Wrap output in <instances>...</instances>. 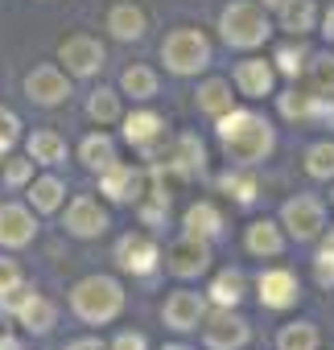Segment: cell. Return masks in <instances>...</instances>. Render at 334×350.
Listing matches in <instances>:
<instances>
[{"instance_id":"6da1fadb","label":"cell","mask_w":334,"mask_h":350,"mask_svg":"<svg viewBox=\"0 0 334 350\" xmlns=\"http://www.w3.org/2000/svg\"><path fill=\"white\" fill-rule=\"evenodd\" d=\"M215 140H219L227 165H240V169H256L277 152L272 120L252 111V107H231L227 116H219L215 120Z\"/></svg>"},{"instance_id":"7a4b0ae2","label":"cell","mask_w":334,"mask_h":350,"mask_svg":"<svg viewBox=\"0 0 334 350\" xmlns=\"http://www.w3.org/2000/svg\"><path fill=\"white\" fill-rule=\"evenodd\" d=\"M124 284L116 276H83L75 288H70V313L83 321V325H112L120 313H124Z\"/></svg>"},{"instance_id":"3957f363","label":"cell","mask_w":334,"mask_h":350,"mask_svg":"<svg viewBox=\"0 0 334 350\" xmlns=\"http://www.w3.org/2000/svg\"><path fill=\"white\" fill-rule=\"evenodd\" d=\"M219 38L231 50H260L272 38V21L256 0H231L219 13Z\"/></svg>"},{"instance_id":"277c9868","label":"cell","mask_w":334,"mask_h":350,"mask_svg":"<svg viewBox=\"0 0 334 350\" xmlns=\"http://www.w3.org/2000/svg\"><path fill=\"white\" fill-rule=\"evenodd\" d=\"M211 58H215L211 38L203 29H194V25H178V29L165 33V42H161V62H165V70L178 75V79L203 75L211 66Z\"/></svg>"},{"instance_id":"5b68a950","label":"cell","mask_w":334,"mask_h":350,"mask_svg":"<svg viewBox=\"0 0 334 350\" xmlns=\"http://www.w3.org/2000/svg\"><path fill=\"white\" fill-rule=\"evenodd\" d=\"M161 264H165V272L178 276V280H198V276H207V272H211V264H215L211 239L182 231L170 247H165V260H161Z\"/></svg>"},{"instance_id":"8992f818","label":"cell","mask_w":334,"mask_h":350,"mask_svg":"<svg viewBox=\"0 0 334 350\" xmlns=\"http://www.w3.org/2000/svg\"><path fill=\"white\" fill-rule=\"evenodd\" d=\"M120 136H124L144 161H161L165 148H170V136H165V116H157V111H149V107L120 116Z\"/></svg>"},{"instance_id":"52a82bcc","label":"cell","mask_w":334,"mask_h":350,"mask_svg":"<svg viewBox=\"0 0 334 350\" xmlns=\"http://www.w3.org/2000/svg\"><path fill=\"white\" fill-rule=\"evenodd\" d=\"M277 223L285 227L289 239H297V243H313V239H322V231H326V206H322L313 194H293V198L281 206Z\"/></svg>"},{"instance_id":"ba28073f","label":"cell","mask_w":334,"mask_h":350,"mask_svg":"<svg viewBox=\"0 0 334 350\" xmlns=\"http://www.w3.org/2000/svg\"><path fill=\"white\" fill-rule=\"evenodd\" d=\"M203 346L207 350H244L252 342V325L248 317H240V309H207L203 317Z\"/></svg>"},{"instance_id":"9c48e42d","label":"cell","mask_w":334,"mask_h":350,"mask_svg":"<svg viewBox=\"0 0 334 350\" xmlns=\"http://www.w3.org/2000/svg\"><path fill=\"white\" fill-rule=\"evenodd\" d=\"M99 194H103L107 202H116V206H136V202L149 194V169L116 161L112 169L99 173Z\"/></svg>"},{"instance_id":"30bf717a","label":"cell","mask_w":334,"mask_h":350,"mask_svg":"<svg viewBox=\"0 0 334 350\" xmlns=\"http://www.w3.org/2000/svg\"><path fill=\"white\" fill-rule=\"evenodd\" d=\"M112 260H116V268H120V272H128V276L144 280V276H153V272L161 268V247H157L144 231H128V235H120V239H116Z\"/></svg>"},{"instance_id":"8fae6325","label":"cell","mask_w":334,"mask_h":350,"mask_svg":"<svg viewBox=\"0 0 334 350\" xmlns=\"http://www.w3.org/2000/svg\"><path fill=\"white\" fill-rule=\"evenodd\" d=\"M207 309H211L207 293H198V288H174L170 297H165V305H161V321H165V329H174V334H194L203 325Z\"/></svg>"},{"instance_id":"7c38bea8","label":"cell","mask_w":334,"mask_h":350,"mask_svg":"<svg viewBox=\"0 0 334 350\" xmlns=\"http://www.w3.org/2000/svg\"><path fill=\"white\" fill-rule=\"evenodd\" d=\"M58 62L70 79H95L107 62V50H103V42H95L87 33H75V38L58 42Z\"/></svg>"},{"instance_id":"4fadbf2b","label":"cell","mask_w":334,"mask_h":350,"mask_svg":"<svg viewBox=\"0 0 334 350\" xmlns=\"http://www.w3.org/2000/svg\"><path fill=\"white\" fill-rule=\"evenodd\" d=\"M277 111L289 124H326V120L334 124V99H322V95H313L309 87H297V83L277 95Z\"/></svg>"},{"instance_id":"5bb4252c","label":"cell","mask_w":334,"mask_h":350,"mask_svg":"<svg viewBox=\"0 0 334 350\" xmlns=\"http://www.w3.org/2000/svg\"><path fill=\"white\" fill-rule=\"evenodd\" d=\"M21 87H25V99L38 107H62L70 99V75L62 66H34Z\"/></svg>"},{"instance_id":"9a60e30c","label":"cell","mask_w":334,"mask_h":350,"mask_svg":"<svg viewBox=\"0 0 334 350\" xmlns=\"http://www.w3.org/2000/svg\"><path fill=\"white\" fill-rule=\"evenodd\" d=\"M62 227H66V235H75V239H99V235L112 227V215L99 206V198L79 194V198H70V202H66Z\"/></svg>"},{"instance_id":"2e32d148","label":"cell","mask_w":334,"mask_h":350,"mask_svg":"<svg viewBox=\"0 0 334 350\" xmlns=\"http://www.w3.org/2000/svg\"><path fill=\"white\" fill-rule=\"evenodd\" d=\"M256 301L272 313H285L301 301V280L289 272V268H264L256 276Z\"/></svg>"},{"instance_id":"e0dca14e","label":"cell","mask_w":334,"mask_h":350,"mask_svg":"<svg viewBox=\"0 0 334 350\" xmlns=\"http://www.w3.org/2000/svg\"><path fill=\"white\" fill-rule=\"evenodd\" d=\"M38 239V215L21 202H0V247L21 252Z\"/></svg>"},{"instance_id":"ac0fdd59","label":"cell","mask_w":334,"mask_h":350,"mask_svg":"<svg viewBox=\"0 0 334 350\" xmlns=\"http://www.w3.org/2000/svg\"><path fill=\"white\" fill-rule=\"evenodd\" d=\"M161 161H165V165H174L186 182H198L203 173H207V144H203L194 132H178V136L170 140V148H165Z\"/></svg>"},{"instance_id":"d6986e66","label":"cell","mask_w":334,"mask_h":350,"mask_svg":"<svg viewBox=\"0 0 334 350\" xmlns=\"http://www.w3.org/2000/svg\"><path fill=\"white\" fill-rule=\"evenodd\" d=\"M231 87L244 95V99H268L272 95V87H277V66L272 62H264V58H244V62H235V70H231Z\"/></svg>"},{"instance_id":"ffe728a7","label":"cell","mask_w":334,"mask_h":350,"mask_svg":"<svg viewBox=\"0 0 334 350\" xmlns=\"http://www.w3.org/2000/svg\"><path fill=\"white\" fill-rule=\"evenodd\" d=\"M244 247L256 260H277V256H285V227L277 219H256L244 231Z\"/></svg>"},{"instance_id":"44dd1931","label":"cell","mask_w":334,"mask_h":350,"mask_svg":"<svg viewBox=\"0 0 334 350\" xmlns=\"http://www.w3.org/2000/svg\"><path fill=\"white\" fill-rule=\"evenodd\" d=\"M103 29H107L116 42H140V38H144V29H149V17H144V9H140V5H132V0H120V5H112V9H107Z\"/></svg>"},{"instance_id":"7402d4cb","label":"cell","mask_w":334,"mask_h":350,"mask_svg":"<svg viewBox=\"0 0 334 350\" xmlns=\"http://www.w3.org/2000/svg\"><path fill=\"white\" fill-rule=\"evenodd\" d=\"M17 325H21L25 334H34V338H46V334L58 325V305H54L50 297H42V293H29L25 305L17 309Z\"/></svg>"},{"instance_id":"603a6c76","label":"cell","mask_w":334,"mask_h":350,"mask_svg":"<svg viewBox=\"0 0 334 350\" xmlns=\"http://www.w3.org/2000/svg\"><path fill=\"white\" fill-rule=\"evenodd\" d=\"M25 198H29V211L34 215H58L66 206V186H62V178L46 173V178H34L25 186Z\"/></svg>"},{"instance_id":"cb8c5ba5","label":"cell","mask_w":334,"mask_h":350,"mask_svg":"<svg viewBox=\"0 0 334 350\" xmlns=\"http://www.w3.org/2000/svg\"><path fill=\"white\" fill-rule=\"evenodd\" d=\"M244 297H248V276H244L240 268L215 272V280H211V288H207V301H211V305H219V309H240Z\"/></svg>"},{"instance_id":"d4e9b609","label":"cell","mask_w":334,"mask_h":350,"mask_svg":"<svg viewBox=\"0 0 334 350\" xmlns=\"http://www.w3.org/2000/svg\"><path fill=\"white\" fill-rule=\"evenodd\" d=\"M194 107H198V116H211V120L227 116V111L235 107L231 83H227V79H207V83H198V91H194Z\"/></svg>"},{"instance_id":"484cf974","label":"cell","mask_w":334,"mask_h":350,"mask_svg":"<svg viewBox=\"0 0 334 350\" xmlns=\"http://www.w3.org/2000/svg\"><path fill=\"white\" fill-rule=\"evenodd\" d=\"M305 87L313 91V95H322V99H334V46H326V50H318V54H309V62H305Z\"/></svg>"},{"instance_id":"4316f807","label":"cell","mask_w":334,"mask_h":350,"mask_svg":"<svg viewBox=\"0 0 334 350\" xmlns=\"http://www.w3.org/2000/svg\"><path fill=\"white\" fill-rule=\"evenodd\" d=\"M219 190H223L235 206H252V202L260 198V182H256V173H252V169H240V165H231L227 173H219Z\"/></svg>"},{"instance_id":"83f0119b","label":"cell","mask_w":334,"mask_h":350,"mask_svg":"<svg viewBox=\"0 0 334 350\" xmlns=\"http://www.w3.org/2000/svg\"><path fill=\"white\" fill-rule=\"evenodd\" d=\"M79 161H83V169H91L95 178L103 169H112L120 157H116V140L107 136V132H91L83 144H79Z\"/></svg>"},{"instance_id":"f1b7e54d","label":"cell","mask_w":334,"mask_h":350,"mask_svg":"<svg viewBox=\"0 0 334 350\" xmlns=\"http://www.w3.org/2000/svg\"><path fill=\"white\" fill-rule=\"evenodd\" d=\"M277 13H281V29L289 38H305V33L318 29V5L313 0H285Z\"/></svg>"},{"instance_id":"f546056e","label":"cell","mask_w":334,"mask_h":350,"mask_svg":"<svg viewBox=\"0 0 334 350\" xmlns=\"http://www.w3.org/2000/svg\"><path fill=\"white\" fill-rule=\"evenodd\" d=\"M223 215H219V206L215 202H194L186 215H182V231H190V235H203V239H219L223 235Z\"/></svg>"},{"instance_id":"4dcf8cb0","label":"cell","mask_w":334,"mask_h":350,"mask_svg":"<svg viewBox=\"0 0 334 350\" xmlns=\"http://www.w3.org/2000/svg\"><path fill=\"white\" fill-rule=\"evenodd\" d=\"M25 157L34 165H62L66 161V140L50 128H38L29 140H25Z\"/></svg>"},{"instance_id":"1f68e13d","label":"cell","mask_w":334,"mask_h":350,"mask_svg":"<svg viewBox=\"0 0 334 350\" xmlns=\"http://www.w3.org/2000/svg\"><path fill=\"white\" fill-rule=\"evenodd\" d=\"M157 70H149V66H128L124 75H120V95H128L132 103H149L153 95H157Z\"/></svg>"},{"instance_id":"d6a6232c","label":"cell","mask_w":334,"mask_h":350,"mask_svg":"<svg viewBox=\"0 0 334 350\" xmlns=\"http://www.w3.org/2000/svg\"><path fill=\"white\" fill-rule=\"evenodd\" d=\"M87 116H91L99 128L120 124V116H124V107H120V91H116V87H95V91L87 95Z\"/></svg>"},{"instance_id":"836d02e7","label":"cell","mask_w":334,"mask_h":350,"mask_svg":"<svg viewBox=\"0 0 334 350\" xmlns=\"http://www.w3.org/2000/svg\"><path fill=\"white\" fill-rule=\"evenodd\" d=\"M305 62H309V50H305V42H301V38H293V42L277 46V54H272L277 75H285L289 83H297V79L305 75Z\"/></svg>"},{"instance_id":"e575fe53","label":"cell","mask_w":334,"mask_h":350,"mask_svg":"<svg viewBox=\"0 0 334 350\" xmlns=\"http://www.w3.org/2000/svg\"><path fill=\"white\" fill-rule=\"evenodd\" d=\"M322 334L313 321H289L277 329V350H318Z\"/></svg>"},{"instance_id":"d590c367","label":"cell","mask_w":334,"mask_h":350,"mask_svg":"<svg viewBox=\"0 0 334 350\" xmlns=\"http://www.w3.org/2000/svg\"><path fill=\"white\" fill-rule=\"evenodd\" d=\"M305 173L313 182H330L334 178V140H318L305 148Z\"/></svg>"},{"instance_id":"8d00e7d4","label":"cell","mask_w":334,"mask_h":350,"mask_svg":"<svg viewBox=\"0 0 334 350\" xmlns=\"http://www.w3.org/2000/svg\"><path fill=\"white\" fill-rule=\"evenodd\" d=\"M5 165V186L9 190H25L34 182V161L29 157H9V161H0Z\"/></svg>"},{"instance_id":"74e56055","label":"cell","mask_w":334,"mask_h":350,"mask_svg":"<svg viewBox=\"0 0 334 350\" xmlns=\"http://www.w3.org/2000/svg\"><path fill=\"white\" fill-rule=\"evenodd\" d=\"M17 144H21V120L13 107H0V157L13 152Z\"/></svg>"},{"instance_id":"f35d334b","label":"cell","mask_w":334,"mask_h":350,"mask_svg":"<svg viewBox=\"0 0 334 350\" xmlns=\"http://www.w3.org/2000/svg\"><path fill=\"white\" fill-rule=\"evenodd\" d=\"M313 280H318V288H334V247H318V256H313Z\"/></svg>"},{"instance_id":"ab89813d","label":"cell","mask_w":334,"mask_h":350,"mask_svg":"<svg viewBox=\"0 0 334 350\" xmlns=\"http://www.w3.org/2000/svg\"><path fill=\"white\" fill-rule=\"evenodd\" d=\"M34 288L21 280V284H13V288H5V293H0V313H5V317H17V309L25 305V297H29Z\"/></svg>"},{"instance_id":"60d3db41","label":"cell","mask_w":334,"mask_h":350,"mask_svg":"<svg viewBox=\"0 0 334 350\" xmlns=\"http://www.w3.org/2000/svg\"><path fill=\"white\" fill-rule=\"evenodd\" d=\"M21 280H25L21 264H17L13 256H0V293H5V288H13V284H21Z\"/></svg>"},{"instance_id":"b9f144b4","label":"cell","mask_w":334,"mask_h":350,"mask_svg":"<svg viewBox=\"0 0 334 350\" xmlns=\"http://www.w3.org/2000/svg\"><path fill=\"white\" fill-rule=\"evenodd\" d=\"M107 350H149V338L144 334H136V329H120L116 338H112V346Z\"/></svg>"},{"instance_id":"7bdbcfd3","label":"cell","mask_w":334,"mask_h":350,"mask_svg":"<svg viewBox=\"0 0 334 350\" xmlns=\"http://www.w3.org/2000/svg\"><path fill=\"white\" fill-rule=\"evenodd\" d=\"M62 350H107V342H103V338H75V342H66Z\"/></svg>"},{"instance_id":"ee69618b","label":"cell","mask_w":334,"mask_h":350,"mask_svg":"<svg viewBox=\"0 0 334 350\" xmlns=\"http://www.w3.org/2000/svg\"><path fill=\"white\" fill-rule=\"evenodd\" d=\"M0 350H25V346H21V338H17V334L0 329Z\"/></svg>"},{"instance_id":"f6af8a7d","label":"cell","mask_w":334,"mask_h":350,"mask_svg":"<svg viewBox=\"0 0 334 350\" xmlns=\"http://www.w3.org/2000/svg\"><path fill=\"white\" fill-rule=\"evenodd\" d=\"M322 33H326V42L334 46V5L326 9V17H322Z\"/></svg>"},{"instance_id":"bcb514c9","label":"cell","mask_w":334,"mask_h":350,"mask_svg":"<svg viewBox=\"0 0 334 350\" xmlns=\"http://www.w3.org/2000/svg\"><path fill=\"white\" fill-rule=\"evenodd\" d=\"M322 243H326V247H334V227H326V231H322Z\"/></svg>"},{"instance_id":"7dc6e473","label":"cell","mask_w":334,"mask_h":350,"mask_svg":"<svg viewBox=\"0 0 334 350\" xmlns=\"http://www.w3.org/2000/svg\"><path fill=\"white\" fill-rule=\"evenodd\" d=\"M256 5H264V9H281L285 0H256Z\"/></svg>"},{"instance_id":"c3c4849f","label":"cell","mask_w":334,"mask_h":350,"mask_svg":"<svg viewBox=\"0 0 334 350\" xmlns=\"http://www.w3.org/2000/svg\"><path fill=\"white\" fill-rule=\"evenodd\" d=\"M161 350H190V346H182V342H174V346H161Z\"/></svg>"},{"instance_id":"681fc988","label":"cell","mask_w":334,"mask_h":350,"mask_svg":"<svg viewBox=\"0 0 334 350\" xmlns=\"http://www.w3.org/2000/svg\"><path fill=\"white\" fill-rule=\"evenodd\" d=\"M330 202H334V190H330Z\"/></svg>"}]
</instances>
